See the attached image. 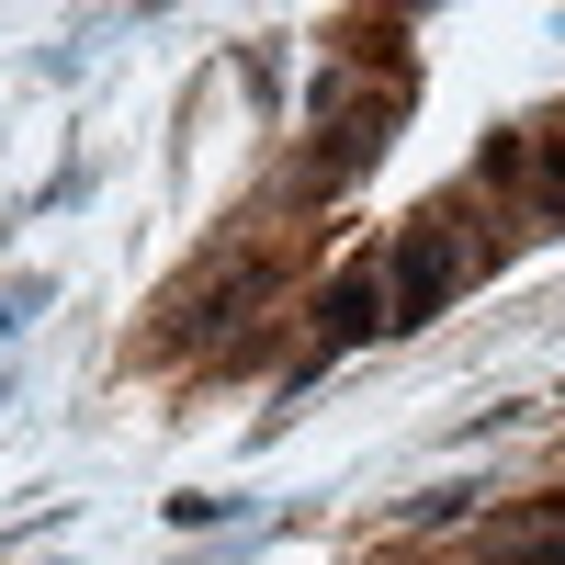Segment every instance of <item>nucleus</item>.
<instances>
[{"instance_id": "obj_1", "label": "nucleus", "mask_w": 565, "mask_h": 565, "mask_svg": "<svg viewBox=\"0 0 565 565\" xmlns=\"http://www.w3.org/2000/svg\"><path fill=\"white\" fill-rule=\"evenodd\" d=\"M452 295H463V238L441 215H418L396 238V260H385V328H430Z\"/></svg>"}, {"instance_id": "obj_2", "label": "nucleus", "mask_w": 565, "mask_h": 565, "mask_svg": "<svg viewBox=\"0 0 565 565\" xmlns=\"http://www.w3.org/2000/svg\"><path fill=\"white\" fill-rule=\"evenodd\" d=\"M328 351H362V340H385V282L373 271H351V282H328Z\"/></svg>"}]
</instances>
